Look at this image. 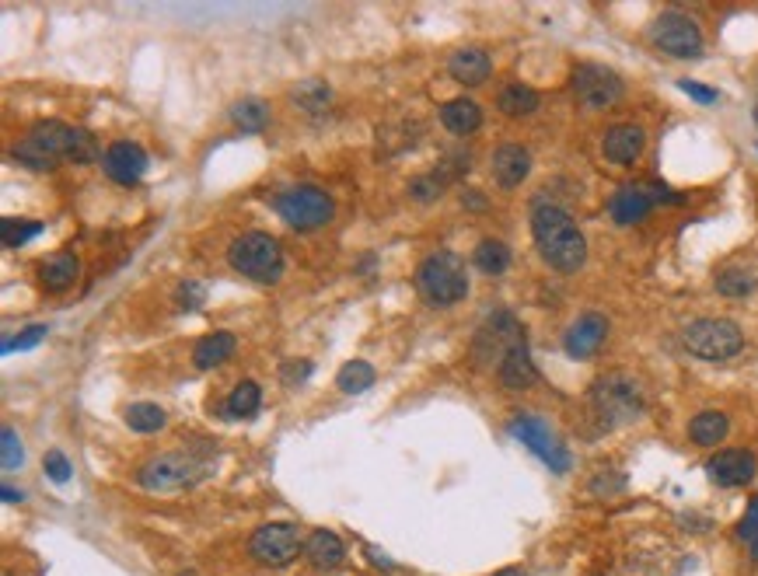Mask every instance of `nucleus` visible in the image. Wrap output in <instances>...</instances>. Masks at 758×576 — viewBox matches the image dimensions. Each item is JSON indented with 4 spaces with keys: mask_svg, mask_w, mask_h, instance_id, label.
Returning a JSON list of instances; mask_svg holds the SVG:
<instances>
[{
    "mask_svg": "<svg viewBox=\"0 0 758 576\" xmlns=\"http://www.w3.org/2000/svg\"><path fill=\"white\" fill-rule=\"evenodd\" d=\"M531 234H535L542 259L559 273H577L587 262V238L563 206L538 203L531 210Z\"/></svg>",
    "mask_w": 758,
    "mask_h": 576,
    "instance_id": "1",
    "label": "nucleus"
},
{
    "mask_svg": "<svg viewBox=\"0 0 758 576\" xmlns=\"http://www.w3.org/2000/svg\"><path fill=\"white\" fill-rule=\"evenodd\" d=\"M416 287L434 308H451V304L469 297V273L465 262L455 252H430L416 269Z\"/></svg>",
    "mask_w": 758,
    "mask_h": 576,
    "instance_id": "2",
    "label": "nucleus"
},
{
    "mask_svg": "<svg viewBox=\"0 0 758 576\" xmlns=\"http://www.w3.org/2000/svg\"><path fill=\"white\" fill-rule=\"evenodd\" d=\"M228 262L235 273L249 276L255 283H276L283 276L280 241L266 231H245L242 238L231 241Z\"/></svg>",
    "mask_w": 758,
    "mask_h": 576,
    "instance_id": "3",
    "label": "nucleus"
},
{
    "mask_svg": "<svg viewBox=\"0 0 758 576\" xmlns=\"http://www.w3.org/2000/svg\"><path fill=\"white\" fill-rule=\"evenodd\" d=\"M682 343L692 357L710 360V364H724V360L738 357L745 350V332L731 318H699V322L685 325Z\"/></svg>",
    "mask_w": 758,
    "mask_h": 576,
    "instance_id": "4",
    "label": "nucleus"
},
{
    "mask_svg": "<svg viewBox=\"0 0 758 576\" xmlns=\"http://www.w3.org/2000/svg\"><path fill=\"white\" fill-rule=\"evenodd\" d=\"M203 475H207V461H200L196 454L186 451L158 454V458L144 461L137 468V482L147 493H175V489H186L193 482H200Z\"/></svg>",
    "mask_w": 758,
    "mask_h": 576,
    "instance_id": "5",
    "label": "nucleus"
},
{
    "mask_svg": "<svg viewBox=\"0 0 758 576\" xmlns=\"http://www.w3.org/2000/svg\"><path fill=\"white\" fill-rule=\"evenodd\" d=\"M591 405L605 426L633 423L636 416H643V388L626 374H608V378L594 381Z\"/></svg>",
    "mask_w": 758,
    "mask_h": 576,
    "instance_id": "6",
    "label": "nucleus"
},
{
    "mask_svg": "<svg viewBox=\"0 0 758 576\" xmlns=\"http://www.w3.org/2000/svg\"><path fill=\"white\" fill-rule=\"evenodd\" d=\"M276 210L294 231H315V227L329 224L332 213H336V203H332L329 192L318 186H290L276 196Z\"/></svg>",
    "mask_w": 758,
    "mask_h": 576,
    "instance_id": "7",
    "label": "nucleus"
},
{
    "mask_svg": "<svg viewBox=\"0 0 758 576\" xmlns=\"http://www.w3.org/2000/svg\"><path fill=\"white\" fill-rule=\"evenodd\" d=\"M301 549H304L301 531H297V524H290V521H269V524H262V528H255L249 538V556L259 566H269V570H283V566H290Z\"/></svg>",
    "mask_w": 758,
    "mask_h": 576,
    "instance_id": "8",
    "label": "nucleus"
},
{
    "mask_svg": "<svg viewBox=\"0 0 758 576\" xmlns=\"http://www.w3.org/2000/svg\"><path fill=\"white\" fill-rule=\"evenodd\" d=\"M650 42L661 53L675 56V60H696L703 56V32L699 25L682 11H664L661 18L650 25Z\"/></svg>",
    "mask_w": 758,
    "mask_h": 576,
    "instance_id": "9",
    "label": "nucleus"
},
{
    "mask_svg": "<svg viewBox=\"0 0 758 576\" xmlns=\"http://www.w3.org/2000/svg\"><path fill=\"white\" fill-rule=\"evenodd\" d=\"M570 84H573V98L591 112L612 109L622 98V91H626L622 88V77L615 74L612 67H601V63H580V67H573Z\"/></svg>",
    "mask_w": 758,
    "mask_h": 576,
    "instance_id": "10",
    "label": "nucleus"
},
{
    "mask_svg": "<svg viewBox=\"0 0 758 576\" xmlns=\"http://www.w3.org/2000/svg\"><path fill=\"white\" fill-rule=\"evenodd\" d=\"M510 433H514V437L521 440V444L528 447L531 454H538V458H542L545 465H549L556 475L570 472V454H566V447L559 444L556 437H552L549 426H545L538 416H528V412H517V416L510 419Z\"/></svg>",
    "mask_w": 758,
    "mask_h": 576,
    "instance_id": "11",
    "label": "nucleus"
},
{
    "mask_svg": "<svg viewBox=\"0 0 758 576\" xmlns=\"http://www.w3.org/2000/svg\"><path fill=\"white\" fill-rule=\"evenodd\" d=\"M102 168L119 186H137L147 172V154L144 147L133 144V140H116V144L102 154Z\"/></svg>",
    "mask_w": 758,
    "mask_h": 576,
    "instance_id": "12",
    "label": "nucleus"
},
{
    "mask_svg": "<svg viewBox=\"0 0 758 576\" xmlns=\"http://www.w3.org/2000/svg\"><path fill=\"white\" fill-rule=\"evenodd\" d=\"M706 472L717 486L724 489H738L748 486L758 472V461L752 451H741V447H731V451H717L710 461H706Z\"/></svg>",
    "mask_w": 758,
    "mask_h": 576,
    "instance_id": "13",
    "label": "nucleus"
},
{
    "mask_svg": "<svg viewBox=\"0 0 758 576\" xmlns=\"http://www.w3.org/2000/svg\"><path fill=\"white\" fill-rule=\"evenodd\" d=\"M608 339V318L598 315V311H587L577 322L566 329L563 336V350L570 353L573 360H587L601 350V343Z\"/></svg>",
    "mask_w": 758,
    "mask_h": 576,
    "instance_id": "14",
    "label": "nucleus"
},
{
    "mask_svg": "<svg viewBox=\"0 0 758 576\" xmlns=\"http://www.w3.org/2000/svg\"><path fill=\"white\" fill-rule=\"evenodd\" d=\"M643 147H647V133H643V126H636V123L612 126V130L605 133V140H601V154H605V161H612V165H619V168H629L633 161H640Z\"/></svg>",
    "mask_w": 758,
    "mask_h": 576,
    "instance_id": "15",
    "label": "nucleus"
},
{
    "mask_svg": "<svg viewBox=\"0 0 758 576\" xmlns=\"http://www.w3.org/2000/svg\"><path fill=\"white\" fill-rule=\"evenodd\" d=\"M654 210V196H650V186H619L615 196L608 199V213L619 227H629V224H640L647 220V213Z\"/></svg>",
    "mask_w": 758,
    "mask_h": 576,
    "instance_id": "16",
    "label": "nucleus"
},
{
    "mask_svg": "<svg viewBox=\"0 0 758 576\" xmlns=\"http://www.w3.org/2000/svg\"><path fill=\"white\" fill-rule=\"evenodd\" d=\"M497 378L507 391H528L538 381V367L528 353V343H517L504 353V360L497 364Z\"/></svg>",
    "mask_w": 758,
    "mask_h": 576,
    "instance_id": "17",
    "label": "nucleus"
},
{
    "mask_svg": "<svg viewBox=\"0 0 758 576\" xmlns=\"http://www.w3.org/2000/svg\"><path fill=\"white\" fill-rule=\"evenodd\" d=\"M301 556L308 559V563L315 566V570H336V566L346 559V545H343V538H339L336 531L315 528L308 538H304Z\"/></svg>",
    "mask_w": 758,
    "mask_h": 576,
    "instance_id": "18",
    "label": "nucleus"
},
{
    "mask_svg": "<svg viewBox=\"0 0 758 576\" xmlns=\"http://www.w3.org/2000/svg\"><path fill=\"white\" fill-rule=\"evenodd\" d=\"M531 172V154L521 144H504L493 151V179L504 189H517Z\"/></svg>",
    "mask_w": 758,
    "mask_h": 576,
    "instance_id": "19",
    "label": "nucleus"
},
{
    "mask_svg": "<svg viewBox=\"0 0 758 576\" xmlns=\"http://www.w3.org/2000/svg\"><path fill=\"white\" fill-rule=\"evenodd\" d=\"M448 74L455 77L465 88H479V84L490 81L493 74V60L483 53V49H458L448 60Z\"/></svg>",
    "mask_w": 758,
    "mask_h": 576,
    "instance_id": "20",
    "label": "nucleus"
},
{
    "mask_svg": "<svg viewBox=\"0 0 758 576\" xmlns=\"http://www.w3.org/2000/svg\"><path fill=\"white\" fill-rule=\"evenodd\" d=\"M77 276H81V259H77L74 252H60L39 266V283L49 290V294H63V290H70L77 283Z\"/></svg>",
    "mask_w": 758,
    "mask_h": 576,
    "instance_id": "21",
    "label": "nucleus"
},
{
    "mask_svg": "<svg viewBox=\"0 0 758 576\" xmlns=\"http://www.w3.org/2000/svg\"><path fill=\"white\" fill-rule=\"evenodd\" d=\"M441 123L448 126L455 137H469V133H476L479 126H483V109H479L472 98H451L441 109Z\"/></svg>",
    "mask_w": 758,
    "mask_h": 576,
    "instance_id": "22",
    "label": "nucleus"
},
{
    "mask_svg": "<svg viewBox=\"0 0 758 576\" xmlns=\"http://www.w3.org/2000/svg\"><path fill=\"white\" fill-rule=\"evenodd\" d=\"M727 430H731V419H727V412L706 409V412H699V416H692L689 440H692V444H699V447H717V444H724Z\"/></svg>",
    "mask_w": 758,
    "mask_h": 576,
    "instance_id": "23",
    "label": "nucleus"
},
{
    "mask_svg": "<svg viewBox=\"0 0 758 576\" xmlns=\"http://www.w3.org/2000/svg\"><path fill=\"white\" fill-rule=\"evenodd\" d=\"M235 346H238V339L231 336V332H210V336H203L200 343H196L193 364L200 367V371H210V367H221L224 360H231Z\"/></svg>",
    "mask_w": 758,
    "mask_h": 576,
    "instance_id": "24",
    "label": "nucleus"
},
{
    "mask_svg": "<svg viewBox=\"0 0 758 576\" xmlns=\"http://www.w3.org/2000/svg\"><path fill=\"white\" fill-rule=\"evenodd\" d=\"M538 102H542V98H538V91L528 88V84H521V81L507 84V88L497 95V109L504 112V116H510V119L531 116V112L538 109Z\"/></svg>",
    "mask_w": 758,
    "mask_h": 576,
    "instance_id": "25",
    "label": "nucleus"
},
{
    "mask_svg": "<svg viewBox=\"0 0 758 576\" xmlns=\"http://www.w3.org/2000/svg\"><path fill=\"white\" fill-rule=\"evenodd\" d=\"M262 405V391L255 381H238L235 388H231L228 402H224V412H228V419H249L259 412Z\"/></svg>",
    "mask_w": 758,
    "mask_h": 576,
    "instance_id": "26",
    "label": "nucleus"
},
{
    "mask_svg": "<svg viewBox=\"0 0 758 576\" xmlns=\"http://www.w3.org/2000/svg\"><path fill=\"white\" fill-rule=\"evenodd\" d=\"M231 123L242 133H262L269 123V105L259 102V98H242V102L231 109Z\"/></svg>",
    "mask_w": 758,
    "mask_h": 576,
    "instance_id": "27",
    "label": "nucleus"
},
{
    "mask_svg": "<svg viewBox=\"0 0 758 576\" xmlns=\"http://www.w3.org/2000/svg\"><path fill=\"white\" fill-rule=\"evenodd\" d=\"M371 384H374V367L367 364V360H350V364H343L336 374V388L343 391V395H364Z\"/></svg>",
    "mask_w": 758,
    "mask_h": 576,
    "instance_id": "28",
    "label": "nucleus"
},
{
    "mask_svg": "<svg viewBox=\"0 0 758 576\" xmlns=\"http://www.w3.org/2000/svg\"><path fill=\"white\" fill-rule=\"evenodd\" d=\"M476 266L483 269L486 276H500V273H504V269L510 266V248L504 245V241H497V238L479 241V248H476Z\"/></svg>",
    "mask_w": 758,
    "mask_h": 576,
    "instance_id": "29",
    "label": "nucleus"
},
{
    "mask_svg": "<svg viewBox=\"0 0 758 576\" xmlns=\"http://www.w3.org/2000/svg\"><path fill=\"white\" fill-rule=\"evenodd\" d=\"M126 426L137 433H154L165 426V409L154 402H133L130 409H126Z\"/></svg>",
    "mask_w": 758,
    "mask_h": 576,
    "instance_id": "30",
    "label": "nucleus"
},
{
    "mask_svg": "<svg viewBox=\"0 0 758 576\" xmlns=\"http://www.w3.org/2000/svg\"><path fill=\"white\" fill-rule=\"evenodd\" d=\"M35 234H42L39 220H18V217L0 220V241H4V248H21L25 241H32Z\"/></svg>",
    "mask_w": 758,
    "mask_h": 576,
    "instance_id": "31",
    "label": "nucleus"
},
{
    "mask_svg": "<svg viewBox=\"0 0 758 576\" xmlns=\"http://www.w3.org/2000/svg\"><path fill=\"white\" fill-rule=\"evenodd\" d=\"M717 290L724 297H748L755 290V276L748 273V269H738V266L720 269V273H717Z\"/></svg>",
    "mask_w": 758,
    "mask_h": 576,
    "instance_id": "32",
    "label": "nucleus"
},
{
    "mask_svg": "<svg viewBox=\"0 0 758 576\" xmlns=\"http://www.w3.org/2000/svg\"><path fill=\"white\" fill-rule=\"evenodd\" d=\"M11 154H14V161H21V165L32 168V172H53V168H56V161L49 158V154L42 151V147L35 144L32 137H21L18 144H14Z\"/></svg>",
    "mask_w": 758,
    "mask_h": 576,
    "instance_id": "33",
    "label": "nucleus"
},
{
    "mask_svg": "<svg viewBox=\"0 0 758 576\" xmlns=\"http://www.w3.org/2000/svg\"><path fill=\"white\" fill-rule=\"evenodd\" d=\"M98 140L91 137L88 130H74V140H70V158L74 165H91V161H98Z\"/></svg>",
    "mask_w": 758,
    "mask_h": 576,
    "instance_id": "34",
    "label": "nucleus"
},
{
    "mask_svg": "<svg viewBox=\"0 0 758 576\" xmlns=\"http://www.w3.org/2000/svg\"><path fill=\"white\" fill-rule=\"evenodd\" d=\"M294 102L301 105V109H308V112H318L325 102H329V88L318 84V81H304L301 88L294 91Z\"/></svg>",
    "mask_w": 758,
    "mask_h": 576,
    "instance_id": "35",
    "label": "nucleus"
},
{
    "mask_svg": "<svg viewBox=\"0 0 758 576\" xmlns=\"http://www.w3.org/2000/svg\"><path fill=\"white\" fill-rule=\"evenodd\" d=\"M0 451H4V472H18L21 461H25V451H21V440L18 433L11 430V426H4V433H0Z\"/></svg>",
    "mask_w": 758,
    "mask_h": 576,
    "instance_id": "36",
    "label": "nucleus"
},
{
    "mask_svg": "<svg viewBox=\"0 0 758 576\" xmlns=\"http://www.w3.org/2000/svg\"><path fill=\"white\" fill-rule=\"evenodd\" d=\"M46 325H28L25 332H21L18 339H7L4 343V353H14V350H32V346H39L42 339H46Z\"/></svg>",
    "mask_w": 758,
    "mask_h": 576,
    "instance_id": "37",
    "label": "nucleus"
},
{
    "mask_svg": "<svg viewBox=\"0 0 758 576\" xmlns=\"http://www.w3.org/2000/svg\"><path fill=\"white\" fill-rule=\"evenodd\" d=\"M738 538H741L745 545H752L755 538H758V496H752V500H748L745 517L738 521Z\"/></svg>",
    "mask_w": 758,
    "mask_h": 576,
    "instance_id": "38",
    "label": "nucleus"
},
{
    "mask_svg": "<svg viewBox=\"0 0 758 576\" xmlns=\"http://www.w3.org/2000/svg\"><path fill=\"white\" fill-rule=\"evenodd\" d=\"M175 301H179L182 311H196L203 301H207V290H203L196 280H186V283L179 287V297H175Z\"/></svg>",
    "mask_w": 758,
    "mask_h": 576,
    "instance_id": "39",
    "label": "nucleus"
},
{
    "mask_svg": "<svg viewBox=\"0 0 758 576\" xmlns=\"http://www.w3.org/2000/svg\"><path fill=\"white\" fill-rule=\"evenodd\" d=\"M441 186L444 182L437 179V175H423V179H413V186H409V192H413L420 203H430L434 196H441Z\"/></svg>",
    "mask_w": 758,
    "mask_h": 576,
    "instance_id": "40",
    "label": "nucleus"
},
{
    "mask_svg": "<svg viewBox=\"0 0 758 576\" xmlns=\"http://www.w3.org/2000/svg\"><path fill=\"white\" fill-rule=\"evenodd\" d=\"M46 475L53 482H67L70 479V461L63 451H49L46 454Z\"/></svg>",
    "mask_w": 758,
    "mask_h": 576,
    "instance_id": "41",
    "label": "nucleus"
},
{
    "mask_svg": "<svg viewBox=\"0 0 758 576\" xmlns=\"http://www.w3.org/2000/svg\"><path fill=\"white\" fill-rule=\"evenodd\" d=\"M678 88H682L689 98H696V102H703V105H713L720 98L713 88H703V84H696V81H678Z\"/></svg>",
    "mask_w": 758,
    "mask_h": 576,
    "instance_id": "42",
    "label": "nucleus"
},
{
    "mask_svg": "<svg viewBox=\"0 0 758 576\" xmlns=\"http://www.w3.org/2000/svg\"><path fill=\"white\" fill-rule=\"evenodd\" d=\"M308 374H311V364H308V360H301V364H287V367H283V378H287V381H304V378H308Z\"/></svg>",
    "mask_w": 758,
    "mask_h": 576,
    "instance_id": "43",
    "label": "nucleus"
},
{
    "mask_svg": "<svg viewBox=\"0 0 758 576\" xmlns=\"http://www.w3.org/2000/svg\"><path fill=\"white\" fill-rule=\"evenodd\" d=\"M367 556H371V563H374V566H385V570H392V566H395L392 559H388L385 552H378V549H367Z\"/></svg>",
    "mask_w": 758,
    "mask_h": 576,
    "instance_id": "44",
    "label": "nucleus"
},
{
    "mask_svg": "<svg viewBox=\"0 0 758 576\" xmlns=\"http://www.w3.org/2000/svg\"><path fill=\"white\" fill-rule=\"evenodd\" d=\"M493 576H531L528 570H521V566H507V570H497Z\"/></svg>",
    "mask_w": 758,
    "mask_h": 576,
    "instance_id": "45",
    "label": "nucleus"
},
{
    "mask_svg": "<svg viewBox=\"0 0 758 576\" xmlns=\"http://www.w3.org/2000/svg\"><path fill=\"white\" fill-rule=\"evenodd\" d=\"M0 493H4V500H7V503H21V493H18V489L4 486V489H0Z\"/></svg>",
    "mask_w": 758,
    "mask_h": 576,
    "instance_id": "46",
    "label": "nucleus"
},
{
    "mask_svg": "<svg viewBox=\"0 0 758 576\" xmlns=\"http://www.w3.org/2000/svg\"><path fill=\"white\" fill-rule=\"evenodd\" d=\"M748 552H752V559H755V563H758V538H755V542H752V545H748Z\"/></svg>",
    "mask_w": 758,
    "mask_h": 576,
    "instance_id": "47",
    "label": "nucleus"
},
{
    "mask_svg": "<svg viewBox=\"0 0 758 576\" xmlns=\"http://www.w3.org/2000/svg\"><path fill=\"white\" fill-rule=\"evenodd\" d=\"M755 123H758V109H755Z\"/></svg>",
    "mask_w": 758,
    "mask_h": 576,
    "instance_id": "48",
    "label": "nucleus"
}]
</instances>
